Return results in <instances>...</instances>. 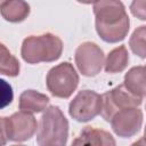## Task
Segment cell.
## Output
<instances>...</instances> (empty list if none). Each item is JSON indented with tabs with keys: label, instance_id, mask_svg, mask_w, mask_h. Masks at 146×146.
Masks as SVG:
<instances>
[{
	"label": "cell",
	"instance_id": "16",
	"mask_svg": "<svg viewBox=\"0 0 146 146\" xmlns=\"http://www.w3.org/2000/svg\"><path fill=\"white\" fill-rule=\"evenodd\" d=\"M145 38H146V26L141 25L133 31V33L129 39V47L131 51L143 59L146 57Z\"/></svg>",
	"mask_w": 146,
	"mask_h": 146
},
{
	"label": "cell",
	"instance_id": "17",
	"mask_svg": "<svg viewBox=\"0 0 146 146\" xmlns=\"http://www.w3.org/2000/svg\"><path fill=\"white\" fill-rule=\"evenodd\" d=\"M14 99V92L11 86L3 79H0V110L11 104Z\"/></svg>",
	"mask_w": 146,
	"mask_h": 146
},
{
	"label": "cell",
	"instance_id": "15",
	"mask_svg": "<svg viewBox=\"0 0 146 146\" xmlns=\"http://www.w3.org/2000/svg\"><path fill=\"white\" fill-rule=\"evenodd\" d=\"M21 71L18 59L9 51V49L0 42V74L7 76H17Z\"/></svg>",
	"mask_w": 146,
	"mask_h": 146
},
{
	"label": "cell",
	"instance_id": "9",
	"mask_svg": "<svg viewBox=\"0 0 146 146\" xmlns=\"http://www.w3.org/2000/svg\"><path fill=\"white\" fill-rule=\"evenodd\" d=\"M6 130L8 140L25 141L35 133L36 120L33 114L19 111L6 117Z\"/></svg>",
	"mask_w": 146,
	"mask_h": 146
},
{
	"label": "cell",
	"instance_id": "21",
	"mask_svg": "<svg viewBox=\"0 0 146 146\" xmlns=\"http://www.w3.org/2000/svg\"><path fill=\"white\" fill-rule=\"evenodd\" d=\"M11 146H25V145H19L18 144V145H11Z\"/></svg>",
	"mask_w": 146,
	"mask_h": 146
},
{
	"label": "cell",
	"instance_id": "7",
	"mask_svg": "<svg viewBox=\"0 0 146 146\" xmlns=\"http://www.w3.org/2000/svg\"><path fill=\"white\" fill-rule=\"evenodd\" d=\"M74 60L82 75L96 76L98 73H100L105 62L104 51L97 43L86 41L76 48Z\"/></svg>",
	"mask_w": 146,
	"mask_h": 146
},
{
	"label": "cell",
	"instance_id": "19",
	"mask_svg": "<svg viewBox=\"0 0 146 146\" xmlns=\"http://www.w3.org/2000/svg\"><path fill=\"white\" fill-rule=\"evenodd\" d=\"M8 141L6 130V116L0 117V146H5Z\"/></svg>",
	"mask_w": 146,
	"mask_h": 146
},
{
	"label": "cell",
	"instance_id": "6",
	"mask_svg": "<svg viewBox=\"0 0 146 146\" xmlns=\"http://www.w3.org/2000/svg\"><path fill=\"white\" fill-rule=\"evenodd\" d=\"M141 98L131 95L123 84L116 86L110 91L102 95V111L100 114L105 121L110 122L111 117L120 110L129 107H138L143 104Z\"/></svg>",
	"mask_w": 146,
	"mask_h": 146
},
{
	"label": "cell",
	"instance_id": "8",
	"mask_svg": "<svg viewBox=\"0 0 146 146\" xmlns=\"http://www.w3.org/2000/svg\"><path fill=\"white\" fill-rule=\"evenodd\" d=\"M144 114L138 107H129L117 111L110 120L112 130L121 138H130L137 135L143 125Z\"/></svg>",
	"mask_w": 146,
	"mask_h": 146
},
{
	"label": "cell",
	"instance_id": "14",
	"mask_svg": "<svg viewBox=\"0 0 146 146\" xmlns=\"http://www.w3.org/2000/svg\"><path fill=\"white\" fill-rule=\"evenodd\" d=\"M129 63V52L124 44L112 49L106 60L104 62V68L106 73H120L125 70Z\"/></svg>",
	"mask_w": 146,
	"mask_h": 146
},
{
	"label": "cell",
	"instance_id": "4",
	"mask_svg": "<svg viewBox=\"0 0 146 146\" xmlns=\"http://www.w3.org/2000/svg\"><path fill=\"white\" fill-rule=\"evenodd\" d=\"M46 84L54 97L68 98L78 88L79 74L71 63L63 62L48 71Z\"/></svg>",
	"mask_w": 146,
	"mask_h": 146
},
{
	"label": "cell",
	"instance_id": "20",
	"mask_svg": "<svg viewBox=\"0 0 146 146\" xmlns=\"http://www.w3.org/2000/svg\"><path fill=\"white\" fill-rule=\"evenodd\" d=\"M130 146H146V144H145V138H144V137H140L138 140H136L135 143H132Z\"/></svg>",
	"mask_w": 146,
	"mask_h": 146
},
{
	"label": "cell",
	"instance_id": "13",
	"mask_svg": "<svg viewBox=\"0 0 146 146\" xmlns=\"http://www.w3.org/2000/svg\"><path fill=\"white\" fill-rule=\"evenodd\" d=\"M124 88L133 96L144 99L145 97V66H133L124 75L122 83Z\"/></svg>",
	"mask_w": 146,
	"mask_h": 146
},
{
	"label": "cell",
	"instance_id": "11",
	"mask_svg": "<svg viewBox=\"0 0 146 146\" xmlns=\"http://www.w3.org/2000/svg\"><path fill=\"white\" fill-rule=\"evenodd\" d=\"M30 5L23 0L0 1V14L9 23H21L30 15Z\"/></svg>",
	"mask_w": 146,
	"mask_h": 146
},
{
	"label": "cell",
	"instance_id": "18",
	"mask_svg": "<svg viewBox=\"0 0 146 146\" xmlns=\"http://www.w3.org/2000/svg\"><path fill=\"white\" fill-rule=\"evenodd\" d=\"M145 7H146V1H133L130 6V10L133 16L138 17L141 21H145L146 19Z\"/></svg>",
	"mask_w": 146,
	"mask_h": 146
},
{
	"label": "cell",
	"instance_id": "12",
	"mask_svg": "<svg viewBox=\"0 0 146 146\" xmlns=\"http://www.w3.org/2000/svg\"><path fill=\"white\" fill-rule=\"evenodd\" d=\"M49 104V97L36 90H25L19 96V110L27 113H40Z\"/></svg>",
	"mask_w": 146,
	"mask_h": 146
},
{
	"label": "cell",
	"instance_id": "1",
	"mask_svg": "<svg viewBox=\"0 0 146 146\" xmlns=\"http://www.w3.org/2000/svg\"><path fill=\"white\" fill-rule=\"evenodd\" d=\"M96 32L108 43L122 41L128 35L130 19L121 1H96L92 6Z\"/></svg>",
	"mask_w": 146,
	"mask_h": 146
},
{
	"label": "cell",
	"instance_id": "3",
	"mask_svg": "<svg viewBox=\"0 0 146 146\" xmlns=\"http://www.w3.org/2000/svg\"><path fill=\"white\" fill-rule=\"evenodd\" d=\"M68 121L58 106L47 107L40 119L36 143L39 146H66Z\"/></svg>",
	"mask_w": 146,
	"mask_h": 146
},
{
	"label": "cell",
	"instance_id": "2",
	"mask_svg": "<svg viewBox=\"0 0 146 146\" xmlns=\"http://www.w3.org/2000/svg\"><path fill=\"white\" fill-rule=\"evenodd\" d=\"M63 41L52 33L30 35L23 40L21 55L27 64L51 63L57 60L63 52Z\"/></svg>",
	"mask_w": 146,
	"mask_h": 146
},
{
	"label": "cell",
	"instance_id": "5",
	"mask_svg": "<svg viewBox=\"0 0 146 146\" xmlns=\"http://www.w3.org/2000/svg\"><path fill=\"white\" fill-rule=\"evenodd\" d=\"M102 111V96L94 90L84 89L76 94L68 105L70 116L78 122H88Z\"/></svg>",
	"mask_w": 146,
	"mask_h": 146
},
{
	"label": "cell",
	"instance_id": "10",
	"mask_svg": "<svg viewBox=\"0 0 146 146\" xmlns=\"http://www.w3.org/2000/svg\"><path fill=\"white\" fill-rule=\"evenodd\" d=\"M71 146H116V141L106 130L88 125L80 131Z\"/></svg>",
	"mask_w": 146,
	"mask_h": 146
}]
</instances>
